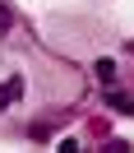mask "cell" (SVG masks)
Returning <instances> with one entry per match:
<instances>
[{
    "label": "cell",
    "mask_w": 134,
    "mask_h": 153,
    "mask_svg": "<svg viewBox=\"0 0 134 153\" xmlns=\"http://www.w3.org/2000/svg\"><path fill=\"white\" fill-rule=\"evenodd\" d=\"M97 79H106V84L116 79V65H111V60H97Z\"/></svg>",
    "instance_id": "7a4b0ae2"
},
{
    "label": "cell",
    "mask_w": 134,
    "mask_h": 153,
    "mask_svg": "<svg viewBox=\"0 0 134 153\" xmlns=\"http://www.w3.org/2000/svg\"><path fill=\"white\" fill-rule=\"evenodd\" d=\"M19 97H23V79H19V74H10L5 84H0V111H5V107H14Z\"/></svg>",
    "instance_id": "6da1fadb"
},
{
    "label": "cell",
    "mask_w": 134,
    "mask_h": 153,
    "mask_svg": "<svg viewBox=\"0 0 134 153\" xmlns=\"http://www.w3.org/2000/svg\"><path fill=\"white\" fill-rule=\"evenodd\" d=\"M10 23H14V14L5 10V5H0V37H5V33H10Z\"/></svg>",
    "instance_id": "3957f363"
}]
</instances>
